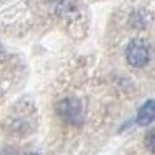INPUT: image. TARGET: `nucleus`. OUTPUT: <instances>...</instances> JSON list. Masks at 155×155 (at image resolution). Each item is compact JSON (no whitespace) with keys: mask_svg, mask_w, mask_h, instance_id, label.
<instances>
[{"mask_svg":"<svg viewBox=\"0 0 155 155\" xmlns=\"http://www.w3.org/2000/svg\"><path fill=\"white\" fill-rule=\"evenodd\" d=\"M59 116L70 124H79L82 121V104L76 98H67L58 104Z\"/></svg>","mask_w":155,"mask_h":155,"instance_id":"obj_1","label":"nucleus"},{"mask_svg":"<svg viewBox=\"0 0 155 155\" xmlns=\"http://www.w3.org/2000/svg\"><path fill=\"white\" fill-rule=\"evenodd\" d=\"M149 61V51L143 41H132L127 47V62L132 67H144Z\"/></svg>","mask_w":155,"mask_h":155,"instance_id":"obj_2","label":"nucleus"},{"mask_svg":"<svg viewBox=\"0 0 155 155\" xmlns=\"http://www.w3.org/2000/svg\"><path fill=\"white\" fill-rule=\"evenodd\" d=\"M155 120V101H146L138 110L137 121L140 126H147Z\"/></svg>","mask_w":155,"mask_h":155,"instance_id":"obj_3","label":"nucleus"},{"mask_svg":"<svg viewBox=\"0 0 155 155\" xmlns=\"http://www.w3.org/2000/svg\"><path fill=\"white\" fill-rule=\"evenodd\" d=\"M144 141H146L147 149H149L150 152H153V153H155V129H152V130H149V132L146 134Z\"/></svg>","mask_w":155,"mask_h":155,"instance_id":"obj_4","label":"nucleus"}]
</instances>
